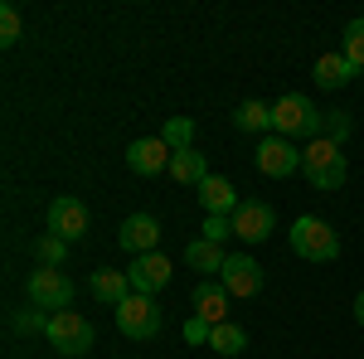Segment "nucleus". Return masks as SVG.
Instances as JSON below:
<instances>
[{
	"label": "nucleus",
	"instance_id": "nucleus-4",
	"mask_svg": "<svg viewBox=\"0 0 364 359\" xmlns=\"http://www.w3.org/2000/svg\"><path fill=\"white\" fill-rule=\"evenodd\" d=\"M25 291H29V306H34V311H49V316L73 311V277L63 272V267H39V272H29Z\"/></svg>",
	"mask_w": 364,
	"mask_h": 359
},
{
	"label": "nucleus",
	"instance_id": "nucleus-28",
	"mask_svg": "<svg viewBox=\"0 0 364 359\" xmlns=\"http://www.w3.org/2000/svg\"><path fill=\"white\" fill-rule=\"evenodd\" d=\"M228 233H233V223L219 219V214H209V219H204V233H199V238H209V243H219V248H224V238H228Z\"/></svg>",
	"mask_w": 364,
	"mask_h": 359
},
{
	"label": "nucleus",
	"instance_id": "nucleus-24",
	"mask_svg": "<svg viewBox=\"0 0 364 359\" xmlns=\"http://www.w3.org/2000/svg\"><path fill=\"white\" fill-rule=\"evenodd\" d=\"M63 252H68V243L54 238V233L34 238V257H39V267H58V262H63Z\"/></svg>",
	"mask_w": 364,
	"mask_h": 359
},
{
	"label": "nucleus",
	"instance_id": "nucleus-20",
	"mask_svg": "<svg viewBox=\"0 0 364 359\" xmlns=\"http://www.w3.org/2000/svg\"><path fill=\"white\" fill-rule=\"evenodd\" d=\"M185 262L195 267V272H224V248L219 243H209V238H195L190 248H185Z\"/></svg>",
	"mask_w": 364,
	"mask_h": 359
},
{
	"label": "nucleus",
	"instance_id": "nucleus-25",
	"mask_svg": "<svg viewBox=\"0 0 364 359\" xmlns=\"http://www.w3.org/2000/svg\"><path fill=\"white\" fill-rule=\"evenodd\" d=\"M350 112H326V122H321V136L326 141H336V146H345V136H350Z\"/></svg>",
	"mask_w": 364,
	"mask_h": 359
},
{
	"label": "nucleus",
	"instance_id": "nucleus-8",
	"mask_svg": "<svg viewBox=\"0 0 364 359\" xmlns=\"http://www.w3.org/2000/svg\"><path fill=\"white\" fill-rule=\"evenodd\" d=\"M49 233L63 238V243H78V238L87 233V204H83V199L58 194L54 204H49Z\"/></svg>",
	"mask_w": 364,
	"mask_h": 359
},
{
	"label": "nucleus",
	"instance_id": "nucleus-26",
	"mask_svg": "<svg viewBox=\"0 0 364 359\" xmlns=\"http://www.w3.org/2000/svg\"><path fill=\"white\" fill-rule=\"evenodd\" d=\"M0 44H20V10L15 5H0Z\"/></svg>",
	"mask_w": 364,
	"mask_h": 359
},
{
	"label": "nucleus",
	"instance_id": "nucleus-30",
	"mask_svg": "<svg viewBox=\"0 0 364 359\" xmlns=\"http://www.w3.org/2000/svg\"><path fill=\"white\" fill-rule=\"evenodd\" d=\"M355 321H360V326H364V291H360V296H355Z\"/></svg>",
	"mask_w": 364,
	"mask_h": 359
},
{
	"label": "nucleus",
	"instance_id": "nucleus-11",
	"mask_svg": "<svg viewBox=\"0 0 364 359\" xmlns=\"http://www.w3.org/2000/svg\"><path fill=\"white\" fill-rule=\"evenodd\" d=\"M170 151L166 136H141L127 146V166H132V175H141V180H151V175H161V170H170Z\"/></svg>",
	"mask_w": 364,
	"mask_h": 359
},
{
	"label": "nucleus",
	"instance_id": "nucleus-19",
	"mask_svg": "<svg viewBox=\"0 0 364 359\" xmlns=\"http://www.w3.org/2000/svg\"><path fill=\"white\" fill-rule=\"evenodd\" d=\"M233 127L238 132H252V136H267V127H272V107L267 102H238V112H233Z\"/></svg>",
	"mask_w": 364,
	"mask_h": 359
},
{
	"label": "nucleus",
	"instance_id": "nucleus-23",
	"mask_svg": "<svg viewBox=\"0 0 364 359\" xmlns=\"http://www.w3.org/2000/svg\"><path fill=\"white\" fill-rule=\"evenodd\" d=\"M340 54L350 58L355 68H364V15L345 25V39H340Z\"/></svg>",
	"mask_w": 364,
	"mask_h": 359
},
{
	"label": "nucleus",
	"instance_id": "nucleus-3",
	"mask_svg": "<svg viewBox=\"0 0 364 359\" xmlns=\"http://www.w3.org/2000/svg\"><path fill=\"white\" fill-rule=\"evenodd\" d=\"M291 252L306 257V262H336L340 257V233L326 219L301 214V219L291 223Z\"/></svg>",
	"mask_w": 364,
	"mask_h": 359
},
{
	"label": "nucleus",
	"instance_id": "nucleus-18",
	"mask_svg": "<svg viewBox=\"0 0 364 359\" xmlns=\"http://www.w3.org/2000/svg\"><path fill=\"white\" fill-rule=\"evenodd\" d=\"M170 175H175L180 185H195L199 190V185L209 180V166H204V156L190 146V151H175V156H170Z\"/></svg>",
	"mask_w": 364,
	"mask_h": 359
},
{
	"label": "nucleus",
	"instance_id": "nucleus-6",
	"mask_svg": "<svg viewBox=\"0 0 364 359\" xmlns=\"http://www.w3.org/2000/svg\"><path fill=\"white\" fill-rule=\"evenodd\" d=\"M117 326H122V335H132V340H151V335L161 331V306H156V296H127V301L117 306Z\"/></svg>",
	"mask_w": 364,
	"mask_h": 359
},
{
	"label": "nucleus",
	"instance_id": "nucleus-10",
	"mask_svg": "<svg viewBox=\"0 0 364 359\" xmlns=\"http://www.w3.org/2000/svg\"><path fill=\"white\" fill-rule=\"evenodd\" d=\"M219 282H224V291H228V296L248 301V296H257V291H262V267H257V257L238 252V257H228V262H224Z\"/></svg>",
	"mask_w": 364,
	"mask_h": 359
},
{
	"label": "nucleus",
	"instance_id": "nucleus-12",
	"mask_svg": "<svg viewBox=\"0 0 364 359\" xmlns=\"http://www.w3.org/2000/svg\"><path fill=\"white\" fill-rule=\"evenodd\" d=\"M127 277H132V291H136V296H156V291L170 282V257H161V252H141V257H132Z\"/></svg>",
	"mask_w": 364,
	"mask_h": 359
},
{
	"label": "nucleus",
	"instance_id": "nucleus-13",
	"mask_svg": "<svg viewBox=\"0 0 364 359\" xmlns=\"http://www.w3.org/2000/svg\"><path fill=\"white\" fill-rule=\"evenodd\" d=\"M117 243L132 252V257H141V252H156V243H161V223L151 219V214H132V219L122 223Z\"/></svg>",
	"mask_w": 364,
	"mask_h": 359
},
{
	"label": "nucleus",
	"instance_id": "nucleus-21",
	"mask_svg": "<svg viewBox=\"0 0 364 359\" xmlns=\"http://www.w3.org/2000/svg\"><path fill=\"white\" fill-rule=\"evenodd\" d=\"M209 345H214V350H219V355H243V350H248V335L238 331V326H214V335H209Z\"/></svg>",
	"mask_w": 364,
	"mask_h": 359
},
{
	"label": "nucleus",
	"instance_id": "nucleus-7",
	"mask_svg": "<svg viewBox=\"0 0 364 359\" xmlns=\"http://www.w3.org/2000/svg\"><path fill=\"white\" fill-rule=\"evenodd\" d=\"M252 161H257V170H262L267 180H287V175H296V170H301V151H296L287 136H262Z\"/></svg>",
	"mask_w": 364,
	"mask_h": 359
},
{
	"label": "nucleus",
	"instance_id": "nucleus-17",
	"mask_svg": "<svg viewBox=\"0 0 364 359\" xmlns=\"http://www.w3.org/2000/svg\"><path fill=\"white\" fill-rule=\"evenodd\" d=\"M355 73H360V68L345 54H321L316 58V83L321 87H345V83H355Z\"/></svg>",
	"mask_w": 364,
	"mask_h": 359
},
{
	"label": "nucleus",
	"instance_id": "nucleus-27",
	"mask_svg": "<svg viewBox=\"0 0 364 359\" xmlns=\"http://www.w3.org/2000/svg\"><path fill=\"white\" fill-rule=\"evenodd\" d=\"M20 335H34V331H49V311H20L15 321H10Z\"/></svg>",
	"mask_w": 364,
	"mask_h": 359
},
{
	"label": "nucleus",
	"instance_id": "nucleus-14",
	"mask_svg": "<svg viewBox=\"0 0 364 359\" xmlns=\"http://www.w3.org/2000/svg\"><path fill=\"white\" fill-rule=\"evenodd\" d=\"M199 204H204V214H219V219H233V209H238L243 199L233 194V185H228L224 175H209V180L199 185Z\"/></svg>",
	"mask_w": 364,
	"mask_h": 359
},
{
	"label": "nucleus",
	"instance_id": "nucleus-29",
	"mask_svg": "<svg viewBox=\"0 0 364 359\" xmlns=\"http://www.w3.org/2000/svg\"><path fill=\"white\" fill-rule=\"evenodd\" d=\"M209 335H214V326H209L204 316H190V321H185V340H190V345H209Z\"/></svg>",
	"mask_w": 364,
	"mask_h": 359
},
{
	"label": "nucleus",
	"instance_id": "nucleus-9",
	"mask_svg": "<svg viewBox=\"0 0 364 359\" xmlns=\"http://www.w3.org/2000/svg\"><path fill=\"white\" fill-rule=\"evenodd\" d=\"M228 223H233V238H243V243H267L277 219H272V209H267L262 199H243Z\"/></svg>",
	"mask_w": 364,
	"mask_h": 359
},
{
	"label": "nucleus",
	"instance_id": "nucleus-1",
	"mask_svg": "<svg viewBox=\"0 0 364 359\" xmlns=\"http://www.w3.org/2000/svg\"><path fill=\"white\" fill-rule=\"evenodd\" d=\"M321 122H326V112H316L311 97L301 92H282L277 102H272V127H277V136H321Z\"/></svg>",
	"mask_w": 364,
	"mask_h": 359
},
{
	"label": "nucleus",
	"instance_id": "nucleus-16",
	"mask_svg": "<svg viewBox=\"0 0 364 359\" xmlns=\"http://www.w3.org/2000/svg\"><path fill=\"white\" fill-rule=\"evenodd\" d=\"M195 316H204L209 326H224V316H228L224 282H199V286H195Z\"/></svg>",
	"mask_w": 364,
	"mask_h": 359
},
{
	"label": "nucleus",
	"instance_id": "nucleus-2",
	"mask_svg": "<svg viewBox=\"0 0 364 359\" xmlns=\"http://www.w3.org/2000/svg\"><path fill=\"white\" fill-rule=\"evenodd\" d=\"M301 175H306L316 190H340V185L350 180V166H345V156H340L336 141L316 136L306 151H301Z\"/></svg>",
	"mask_w": 364,
	"mask_h": 359
},
{
	"label": "nucleus",
	"instance_id": "nucleus-5",
	"mask_svg": "<svg viewBox=\"0 0 364 359\" xmlns=\"http://www.w3.org/2000/svg\"><path fill=\"white\" fill-rule=\"evenodd\" d=\"M49 345H54L58 355H87L92 350V321L87 316H78V311H58V316H49Z\"/></svg>",
	"mask_w": 364,
	"mask_h": 359
},
{
	"label": "nucleus",
	"instance_id": "nucleus-15",
	"mask_svg": "<svg viewBox=\"0 0 364 359\" xmlns=\"http://www.w3.org/2000/svg\"><path fill=\"white\" fill-rule=\"evenodd\" d=\"M87 286H92V296H97V301H107L112 311L132 296V277H127V272H112V267H97Z\"/></svg>",
	"mask_w": 364,
	"mask_h": 359
},
{
	"label": "nucleus",
	"instance_id": "nucleus-22",
	"mask_svg": "<svg viewBox=\"0 0 364 359\" xmlns=\"http://www.w3.org/2000/svg\"><path fill=\"white\" fill-rule=\"evenodd\" d=\"M161 136H166L170 151H190V141H195V122H190V117H170L166 127H161Z\"/></svg>",
	"mask_w": 364,
	"mask_h": 359
}]
</instances>
